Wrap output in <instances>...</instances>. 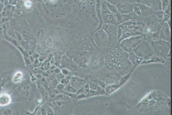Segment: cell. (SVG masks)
<instances>
[{"label":"cell","instance_id":"cell-21","mask_svg":"<svg viewBox=\"0 0 172 115\" xmlns=\"http://www.w3.org/2000/svg\"><path fill=\"white\" fill-rule=\"evenodd\" d=\"M100 2H106V0H100Z\"/></svg>","mask_w":172,"mask_h":115},{"label":"cell","instance_id":"cell-15","mask_svg":"<svg viewBox=\"0 0 172 115\" xmlns=\"http://www.w3.org/2000/svg\"><path fill=\"white\" fill-rule=\"evenodd\" d=\"M11 97L9 95L4 93L0 95V106H6L11 103Z\"/></svg>","mask_w":172,"mask_h":115},{"label":"cell","instance_id":"cell-8","mask_svg":"<svg viewBox=\"0 0 172 115\" xmlns=\"http://www.w3.org/2000/svg\"><path fill=\"white\" fill-rule=\"evenodd\" d=\"M106 2L101 3V4L102 24H111L118 25L117 21L115 15L112 13L107 8Z\"/></svg>","mask_w":172,"mask_h":115},{"label":"cell","instance_id":"cell-2","mask_svg":"<svg viewBox=\"0 0 172 115\" xmlns=\"http://www.w3.org/2000/svg\"><path fill=\"white\" fill-rule=\"evenodd\" d=\"M155 56L165 59L170 55V42L160 39L149 43Z\"/></svg>","mask_w":172,"mask_h":115},{"label":"cell","instance_id":"cell-12","mask_svg":"<svg viewBox=\"0 0 172 115\" xmlns=\"http://www.w3.org/2000/svg\"><path fill=\"white\" fill-rule=\"evenodd\" d=\"M140 3L151 7L154 10H161V0H139Z\"/></svg>","mask_w":172,"mask_h":115},{"label":"cell","instance_id":"cell-20","mask_svg":"<svg viewBox=\"0 0 172 115\" xmlns=\"http://www.w3.org/2000/svg\"><path fill=\"white\" fill-rule=\"evenodd\" d=\"M106 1L110 4L116 5L118 2V0H106Z\"/></svg>","mask_w":172,"mask_h":115},{"label":"cell","instance_id":"cell-16","mask_svg":"<svg viewBox=\"0 0 172 115\" xmlns=\"http://www.w3.org/2000/svg\"><path fill=\"white\" fill-rule=\"evenodd\" d=\"M106 6L108 10L112 13L115 15V16H117L119 13L117 8L116 5L110 4L107 2H106Z\"/></svg>","mask_w":172,"mask_h":115},{"label":"cell","instance_id":"cell-4","mask_svg":"<svg viewBox=\"0 0 172 115\" xmlns=\"http://www.w3.org/2000/svg\"><path fill=\"white\" fill-rule=\"evenodd\" d=\"M93 40L97 48L102 52H106L110 48V45L107 35L101 28H99L94 31Z\"/></svg>","mask_w":172,"mask_h":115},{"label":"cell","instance_id":"cell-18","mask_svg":"<svg viewBox=\"0 0 172 115\" xmlns=\"http://www.w3.org/2000/svg\"><path fill=\"white\" fill-rule=\"evenodd\" d=\"M170 0H161V9L163 11H165L170 7Z\"/></svg>","mask_w":172,"mask_h":115},{"label":"cell","instance_id":"cell-6","mask_svg":"<svg viewBox=\"0 0 172 115\" xmlns=\"http://www.w3.org/2000/svg\"><path fill=\"white\" fill-rule=\"evenodd\" d=\"M100 28L104 31L107 35L110 46L119 44L118 40V25L103 24Z\"/></svg>","mask_w":172,"mask_h":115},{"label":"cell","instance_id":"cell-13","mask_svg":"<svg viewBox=\"0 0 172 115\" xmlns=\"http://www.w3.org/2000/svg\"><path fill=\"white\" fill-rule=\"evenodd\" d=\"M128 53V54L129 60L135 66H137L139 64H141L143 60H144L143 58L137 55L134 51Z\"/></svg>","mask_w":172,"mask_h":115},{"label":"cell","instance_id":"cell-17","mask_svg":"<svg viewBox=\"0 0 172 115\" xmlns=\"http://www.w3.org/2000/svg\"><path fill=\"white\" fill-rule=\"evenodd\" d=\"M153 14L158 18V19L162 23L163 22H164V11H163L162 10H154Z\"/></svg>","mask_w":172,"mask_h":115},{"label":"cell","instance_id":"cell-3","mask_svg":"<svg viewBox=\"0 0 172 115\" xmlns=\"http://www.w3.org/2000/svg\"><path fill=\"white\" fill-rule=\"evenodd\" d=\"M161 23L153 14L150 16L143 18L142 25L143 34L153 33L160 31Z\"/></svg>","mask_w":172,"mask_h":115},{"label":"cell","instance_id":"cell-9","mask_svg":"<svg viewBox=\"0 0 172 115\" xmlns=\"http://www.w3.org/2000/svg\"><path fill=\"white\" fill-rule=\"evenodd\" d=\"M133 12L138 16L144 18L152 15L154 10L145 4L139 3L133 4Z\"/></svg>","mask_w":172,"mask_h":115},{"label":"cell","instance_id":"cell-10","mask_svg":"<svg viewBox=\"0 0 172 115\" xmlns=\"http://www.w3.org/2000/svg\"><path fill=\"white\" fill-rule=\"evenodd\" d=\"M116 6L119 12L122 14H128L133 11V4L128 0H118Z\"/></svg>","mask_w":172,"mask_h":115},{"label":"cell","instance_id":"cell-5","mask_svg":"<svg viewBox=\"0 0 172 115\" xmlns=\"http://www.w3.org/2000/svg\"><path fill=\"white\" fill-rule=\"evenodd\" d=\"M143 39V35L133 36L121 41L119 42V45L122 50L129 53L133 51Z\"/></svg>","mask_w":172,"mask_h":115},{"label":"cell","instance_id":"cell-19","mask_svg":"<svg viewBox=\"0 0 172 115\" xmlns=\"http://www.w3.org/2000/svg\"><path fill=\"white\" fill-rule=\"evenodd\" d=\"M23 77V74L21 72H17L14 75V82L16 83H19L21 82Z\"/></svg>","mask_w":172,"mask_h":115},{"label":"cell","instance_id":"cell-11","mask_svg":"<svg viewBox=\"0 0 172 115\" xmlns=\"http://www.w3.org/2000/svg\"><path fill=\"white\" fill-rule=\"evenodd\" d=\"M160 39L170 42L171 30L170 26L167 22H163L159 31Z\"/></svg>","mask_w":172,"mask_h":115},{"label":"cell","instance_id":"cell-7","mask_svg":"<svg viewBox=\"0 0 172 115\" xmlns=\"http://www.w3.org/2000/svg\"><path fill=\"white\" fill-rule=\"evenodd\" d=\"M133 51L137 55L143 60L155 55L149 43L144 39Z\"/></svg>","mask_w":172,"mask_h":115},{"label":"cell","instance_id":"cell-1","mask_svg":"<svg viewBox=\"0 0 172 115\" xmlns=\"http://www.w3.org/2000/svg\"><path fill=\"white\" fill-rule=\"evenodd\" d=\"M143 25L137 22L128 21L118 25V42L126 38L135 35H142Z\"/></svg>","mask_w":172,"mask_h":115},{"label":"cell","instance_id":"cell-14","mask_svg":"<svg viewBox=\"0 0 172 115\" xmlns=\"http://www.w3.org/2000/svg\"><path fill=\"white\" fill-rule=\"evenodd\" d=\"M154 100H157L158 102H161L164 103V102H166L168 100L167 96L163 92L159 91H154L152 94H151Z\"/></svg>","mask_w":172,"mask_h":115}]
</instances>
